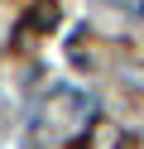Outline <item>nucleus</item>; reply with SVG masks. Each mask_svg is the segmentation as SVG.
I'll list each match as a JSON object with an SVG mask.
<instances>
[{"label":"nucleus","instance_id":"f257e3e1","mask_svg":"<svg viewBox=\"0 0 144 149\" xmlns=\"http://www.w3.org/2000/svg\"><path fill=\"white\" fill-rule=\"evenodd\" d=\"M58 19H63V10H58V0H38V5H34V10H29V19H24V29H53V24Z\"/></svg>","mask_w":144,"mask_h":149}]
</instances>
